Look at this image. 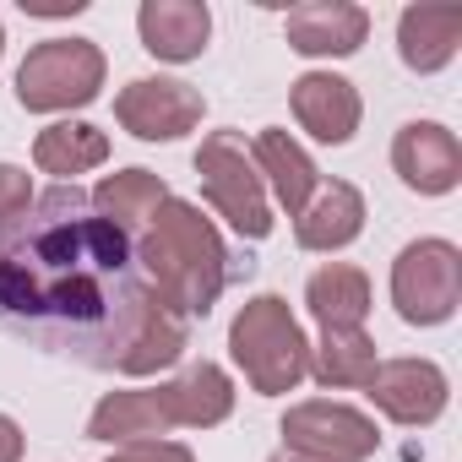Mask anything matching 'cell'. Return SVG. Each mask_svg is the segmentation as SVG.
<instances>
[{
	"mask_svg": "<svg viewBox=\"0 0 462 462\" xmlns=\"http://www.w3.org/2000/svg\"><path fill=\"white\" fill-rule=\"evenodd\" d=\"M88 6V0H23L28 17H77Z\"/></svg>",
	"mask_w": 462,
	"mask_h": 462,
	"instance_id": "obj_27",
	"label": "cell"
},
{
	"mask_svg": "<svg viewBox=\"0 0 462 462\" xmlns=\"http://www.w3.org/2000/svg\"><path fill=\"white\" fill-rule=\"evenodd\" d=\"M273 462H310V457H294V451H278Z\"/></svg>",
	"mask_w": 462,
	"mask_h": 462,
	"instance_id": "obj_28",
	"label": "cell"
},
{
	"mask_svg": "<svg viewBox=\"0 0 462 462\" xmlns=\"http://www.w3.org/2000/svg\"><path fill=\"white\" fill-rule=\"evenodd\" d=\"M289 50L305 60H343L370 39V12L354 0H305L283 17Z\"/></svg>",
	"mask_w": 462,
	"mask_h": 462,
	"instance_id": "obj_11",
	"label": "cell"
},
{
	"mask_svg": "<svg viewBox=\"0 0 462 462\" xmlns=\"http://www.w3.org/2000/svg\"><path fill=\"white\" fill-rule=\"evenodd\" d=\"M201 115H207V98L174 77H136L115 93V120L136 142H180L185 131L201 125Z\"/></svg>",
	"mask_w": 462,
	"mask_h": 462,
	"instance_id": "obj_8",
	"label": "cell"
},
{
	"mask_svg": "<svg viewBox=\"0 0 462 462\" xmlns=\"http://www.w3.org/2000/svg\"><path fill=\"white\" fill-rule=\"evenodd\" d=\"M152 305L158 294L136 267L131 235L98 217L77 185L33 196L12 228H0V316L12 327L115 370Z\"/></svg>",
	"mask_w": 462,
	"mask_h": 462,
	"instance_id": "obj_1",
	"label": "cell"
},
{
	"mask_svg": "<svg viewBox=\"0 0 462 462\" xmlns=\"http://www.w3.org/2000/svg\"><path fill=\"white\" fill-rule=\"evenodd\" d=\"M359 235H365V196H359V185H348V180H321L316 196H310V201L300 207V217H294L300 251H316V256H332V251L354 245Z\"/></svg>",
	"mask_w": 462,
	"mask_h": 462,
	"instance_id": "obj_13",
	"label": "cell"
},
{
	"mask_svg": "<svg viewBox=\"0 0 462 462\" xmlns=\"http://www.w3.org/2000/svg\"><path fill=\"white\" fill-rule=\"evenodd\" d=\"M104 462H196V457L180 440H136V446H115V457Z\"/></svg>",
	"mask_w": 462,
	"mask_h": 462,
	"instance_id": "obj_25",
	"label": "cell"
},
{
	"mask_svg": "<svg viewBox=\"0 0 462 462\" xmlns=\"http://www.w3.org/2000/svg\"><path fill=\"white\" fill-rule=\"evenodd\" d=\"M392 169L419 196H446L462 185V142L440 120H408L392 136Z\"/></svg>",
	"mask_w": 462,
	"mask_h": 462,
	"instance_id": "obj_10",
	"label": "cell"
},
{
	"mask_svg": "<svg viewBox=\"0 0 462 462\" xmlns=\"http://www.w3.org/2000/svg\"><path fill=\"white\" fill-rule=\"evenodd\" d=\"M185 348H190V321L158 300V305L142 316V327L131 332V343H125V354H120L115 370H120V375H158V370L180 365Z\"/></svg>",
	"mask_w": 462,
	"mask_h": 462,
	"instance_id": "obj_22",
	"label": "cell"
},
{
	"mask_svg": "<svg viewBox=\"0 0 462 462\" xmlns=\"http://www.w3.org/2000/svg\"><path fill=\"white\" fill-rule=\"evenodd\" d=\"M375 337L365 327L354 332H321V343H310V375L327 392H365L375 375Z\"/></svg>",
	"mask_w": 462,
	"mask_h": 462,
	"instance_id": "obj_23",
	"label": "cell"
},
{
	"mask_svg": "<svg viewBox=\"0 0 462 462\" xmlns=\"http://www.w3.org/2000/svg\"><path fill=\"white\" fill-rule=\"evenodd\" d=\"M392 305L408 327H440L462 305V251L451 240H413L392 262Z\"/></svg>",
	"mask_w": 462,
	"mask_h": 462,
	"instance_id": "obj_6",
	"label": "cell"
},
{
	"mask_svg": "<svg viewBox=\"0 0 462 462\" xmlns=\"http://www.w3.org/2000/svg\"><path fill=\"white\" fill-rule=\"evenodd\" d=\"M163 408H169L174 430H212L235 413V381H228L223 365L196 359L174 381H163Z\"/></svg>",
	"mask_w": 462,
	"mask_h": 462,
	"instance_id": "obj_17",
	"label": "cell"
},
{
	"mask_svg": "<svg viewBox=\"0 0 462 462\" xmlns=\"http://www.w3.org/2000/svg\"><path fill=\"white\" fill-rule=\"evenodd\" d=\"M289 104H294L300 131H310V136L327 142V147L354 142V131H359V120H365L359 88H354L348 77H337V71H305V77L289 88Z\"/></svg>",
	"mask_w": 462,
	"mask_h": 462,
	"instance_id": "obj_12",
	"label": "cell"
},
{
	"mask_svg": "<svg viewBox=\"0 0 462 462\" xmlns=\"http://www.w3.org/2000/svg\"><path fill=\"white\" fill-rule=\"evenodd\" d=\"M136 33H142V50L152 60H169V66H185L207 50L212 39V12L201 0H142L136 12Z\"/></svg>",
	"mask_w": 462,
	"mask_h": 462,
	"instance_id": "obj_14",
	"label": "cell"
},
{
	"mask_svg": "<svg viewBox=\"0 0 462 462\" xmlns=\"http://www.w3.org/2000/svg\"><path fill=\"white\" fill-rule=\"evenodd\" d=\"M196 180H201V201L235 228L240 240H267L273 235V201L267 185L251 163V147L240 131H212L196 147Z\"/></svg>",
	"mask_w": 462,
	"mask_h": 462,
	"instance_id": "obj_4",
	"label": "cell"
},
{
	"mask_svg": "<svg viewBox=\"0 0 462 462\" xmlns=\"http://www.w3.org/2000/svg\"><path fill=\"white\" fill-rule=\"evenodd\" d=\"M109 60L93 39H44L17 66V104L28 115H66L98 98Z\"/></svg>",
	"mask_w": 462,
	"mask_h": 462,
	"instance_id": "obj_5",
	"label": "cell"
},
{
	"mask_svg": "<svg viewBox=\"0 0 462 462\" xmlns=\"http://www.w3.org/2000/svg\"><path fill=\"white\" fill-rule=\"evenodd\" d=\"M174 430L163 408V386H131V392H104L88 413V440L104 446H136V440H163Z\"/></svg>",
	"mask_w": 462,
	"mask_h": 462,
	"instance_id": "obj_15",
	"label": "cell"
},
{
	"mask_svg": "<svg viewBox=\"0 0 462 462\" xmlns=\"http://www.w3.org/2000/svg\"><path fill=\"white\" fill-rule=\"evenodd\" d=\"M305 310L316 316L321 332H354L370 316V278L354 262H327L305 283Z\"/></svg>",
	"mask_w": 462,
	"mask_h": 462,
	"instance_id": "obj_19",
	"label": "cell"
},
{
	"mask_svg": "<svg viewBox=\"0 0 462 462\" xmlns=\"http://www.w3.org/2000/svg\"><path fill=\"white\" fill-rule=\"evenodd\" d=\"M365 397L402 430H424L446 413L451 402V381L435 359H381Z\"/></svg>",
	"mask_w": 462,
	"mask_h": 462,
	"instance_id": "obj_9",
	"label": "cell"
},
{
	"mask_svg": "<svg viewBox=\"0 0 462 462\" xmlns=\"http://www.w3.org/2000/svg\"><path fill=\"white\" fill-rule=\"evenodd\" d=\"M28 207H33V180H28V169L0 163V228H12Z\"/></svg>",
	"mask_w": 462,
	"mask_h": 462,
	"instance_id": "obj_24",
	"label": "cell"
},
{
	"mask_svg": "<svg viewBox=\"0 0 462 462\" xmlns=\"http://www.w3.org/2000/svg\"><path fill=\"white\" fill-rule=\"evenodd\" d=\"M88 201H93L98 217H109L120 228V235H136V228H147V217L169 201V185L152 169H115V174H104L93 185Z\"/></svg>",
	"mask_w": 462,
	"mask_h": 462,
	"instance_id": "obj_20",
	"label": "cell"
},
{
	"mask_svg": "<svg viewBox=\"0 0 462 462\" xmlns=\"http://www.w3.org/2000/svg\"><path fill=\"white\" fill-rule=\"evenodd\" d=\"M23 424L12 419V413H0V462H23Z\"/></svg>",
	"mask_w": 462,
	"mask_h": 462,
	"instance_id": "obj_26",
	"label": "cell"
},
{
	"mask_svg": "<svg viewBox=\"0 0 462 462\" xmlns=\"http://www.w3.org/2000/svg\"><path fill=\"white\" fill-rule=\"evenodd\" d=\"M33 163H39V174H55L60 185H71L77 174L109 163V136L88 120H55L33 136Z\"/></svg>",
	"mask_w": 462,
	"mask_h": 462,
	"instance_id": "obj_21",
	"label": "cell"
},
{
	"mask_svg": "<svg viewBox=\"0 0 462 462\" xmlns=\"http://www.w3.org/2000/svg\"><path fill=\"white\" fill-rule=\"evenodd\" d=\"M375 446H381L375 419L348 408V402L310 397V402H294L283 413V451H294V457H310V462H370Z\"/></svg>",
	"mask_w": 462,
	"mask_h": 462,
	"instance_id": "obj_7",
	"label": "cell"
},
{
	"mask_svg": "<svg viewBox=\"0 0 462 462\" xmlns=\"http://www.w3.org/2000/svg\"><path fill=\"white\" fill-rule=\"evenodd\" d=\"M136 267L152 283V294L169 310H180L185 321L190 316H207L217 305V294L228 289L223 235L212 228V217L196 201H185V196H169L147 217L142 240H136Z\"/></svg>",
	"mask_w": 462,
	"mask_h": 462,
	"instance_id": "obj_2",
	"label": "cell"
},
{
	"mask_svg": "<svg viewBox=\"0 0 462 462\" xmlns=\"http://www.w3.org/2000/svg\"><path fill=\"white\" fill-rule=\"evenodd\" d=\"M0 55H6V28H0Z\"/></svg>",
	"mask_w": 462,
	"mask_h": 462,
	"instance_id": "obj_29",
	"label": "cell"
},
{
	"mask_svg": "<svg viewBox=\"0 0 462 462\" xmlns=\"http://www.w3.org/2000/svg\"><path fill=\"white\" fill-rule=\"evenodd\" d=\"M251 163H256V174H262V185H267V201H278L289 217H300V207H305V201L316 196V185H321V169L310 163V152H305L289 131H278V125L256 131Z\"/></svg>",
	"mask_w": 462,
	"mask_h": 462,
	"instance_id": "obj_16",
	"label": "cell"
},
{
	"mask_svg": "<svg viewBox=\"0 0 462 462\" xmlns=\"http://www.w3.org/2000/svg\"><path fill=\"white\" fill-rule=\"evenodd\" d=\"M228 354L262 397H283L310 375V337L283 294H256L240 305V316L228 321Z\"/></svg>",
	"mask_w": 462,
	"mask_h": 462,
	"instance_id": "obj_3",
	"label": "cell"
},
{
	"mask_svg": "<svg viewBox=\"0 0 462 462\" xmlns=\"http://www.w3.org/2000/svg\"><path fill=\"white\" fill-rule=\"evenodd\" d=\"M462 44V12L457 6H408L397 17V55L408 71L435 77L457 60Z\"/></svg>",
	"mask_w": 462,
	"mask_h": 462,
	"instance_id": "obj_18",
	"label": "cell"
}]
</instances>
